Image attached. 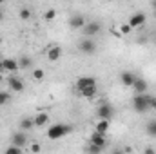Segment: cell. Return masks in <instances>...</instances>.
Returning <instances> with one entry per match:
<instances>
[{"label": "cell", "mask_w": 156, "mask_h": 154, "mask_svg": "<svg viewBox=\"0 0 156 154\" xmlns=\"http://www.w3.org/2000/svg\"><path fill=\"white\" fill-rule=\"evenodd\" d=\"M71 131H73V125H67V123H55V125L49 127L47 138H49V140H60V138L67 136Z\"/></svg>", "instance_id": "1"}, {"label": "cell", "mask_w": 156, "mask_h": 154, "mask_svg": "<svg viewBox=\"0 0 156 154\" xmlns=\"http://www.w3.org/2000/svg\"><path fill=\"white\" fill-rule=\"evenodd\" d=\"M151 102H153V96H149L147 93L145 94H134V98H133V107H134V111L136 113H147L149 109H151Z\"/></svg>", "instance_id": "2"}, {"label": "cell", "mask_w": 156, "mask_h": 154, "mask_svg": "<svg viewBox=\"0 0 156 154\" xmlns=\"http://www.w3.org/2000/svg\"><path fill=\"white\" fill-rule=\"evenodd\" d=\"M113 116H115V109H113V105H111L109 102H102V103L98 105V109H96V118H98V120H107V121H111Z\"/></svg>", "instance_id": "3"}, {"label": "cell", "mask_w": 156, "mask_h": 154, "mask_svg": "<svg viewBox=\"0 0 156 154\" xmlns=\"http://www.w3.org/2000/svg\"><path fill=\"white\" fill-rule=\"evenodd\" d=\"M145 22H147V16H145V13H142V11H138V13H134V15H131L129 16V26H131V29H140V27H144L145 26Z\"/></svg>", "instance_id": "4"}, {"label": "cell", "mask_w": 156, "mask_h": 154, "mask_svg": "<svg viewBox=\"0 0 156 154\" xmlns=\"http://www.w3.org/2000/svg\"><path fill=\"white\" fill-rule=\"evenodd\" d=\"M20 67H18V60L15 58H4L2 60V69L0 73H16Z\"/></svg>", "instance_id": "5"}, {"label": "cell", "mask_w": 156, "mask_h": 154, "mask_svg": "<svg viewBox=\"0 0 156 154\" xmlns=\"http://www.w3.org/2000/svg\"><path fill=\"white\" fill-rule=\"evenodd\" d=\"M89 87H96V78L93 76H80L76 80V91H83V89H89Z\"/></svg>", "instance_id": "6"}, {"label": "cell", "mask_w": 156, "mask_h": 154, "mask_svg": "<svg viewBox=\"0 0 156 154\" xmlns=\"http://www.w3.org/2000/svg\"><path fill=\"white\" fill-rule=\"evenodd\" d=\"M11 145H15V147H26L27 145V134L24 132V131H16L13 136H11Z\"/></svg>", "instance_id": "7"}, {"label": "cell", "mask_w": 156, "mask_h": 154, "mask_svg": "<svg viewBox=\"0 0 156 154\" xmlns=\"http://www.w3.org/2000/svg\"><path fill=\"white\" fill-rule=\"evenodd\" d=\"M100 29H102V26L98 24V22H87L85 26H83V35L87 37V38H93L94 35H98L100 33Z\"/></svg>", "instance_id": "8"}, {"label": "cell", "mask_w": 156, "mask_h": 154, "mask_svg": "<svg viewBox=\"0 0 156 154\" xmlns=\"http://www.w3.org/2000/svg\"><path fill=\"white\" fill-rule=\"evenodd\" d=\"M7 87H9L13 93H22V91H24V82L18 76L11 75V76L7 78Z\"/></svg>", "instance_id": "9"}, {"label": "cell", "mask_w": 156, "mask_h": 154, "mask_svg": "<svg viewBox=\"0 0 156 154\" xmlns=\"http://www.w3.org/2000/svg\"><path fill=\"white\" fill-rule=\"evenodd\" d=\"M78 47H80V51L85 53V54H93V53H96V44L93 42V38L82 40V42L78 44Z\"/></svg>", "instance_id": "10"}, {"label": "cell", "mask_w": 156, "mask_h": 154, "mask_svg": "<svg viewBox=\"0 0 156 154\" xmlns=\"http://www.w3.org/2000/svg\"><path fill=\"white\" fill-rule=\"evenodd\" d=\"M89 143H91V145H96V147L105 149V145H107V136L98 134V132H93V134H91V138H89Z\"/></svg>", "instance_id": "11"}, {"label": "cell", "mask_w": 156, "mask_h": 154, "mask_svg": "<svg viewBox=\"0 0 156 154\" xmlns=\"http://www.w3.org/2000/svg\"><path fill=\"white\" fill-rule=\"evenodd\" d=\"M134 80H136V75L131 73V71H122L120 73V82H122L123 87H133Z\"/></svg>", "instance_id": "12"}, {"label": "cell", "mask_w": 156, "mask_h": 154, "mask_svg": "<svg viewBox=\"0 0 156 154\" xmlns=\"http://www.w3.org/2000/svg\"><path fill=\"white\" fill-rule=\"evenodd\" d=\"M62 47L60 45H51L49 49H47V58H49V62H58L60 58H62Z\"/></svg>", "instance_id": "13"}, {"label": "cell", "mask_w": 156, "mask_h": 154, "mask_svg": "<svg viewBox=\"0 0 156 154\" xmlns=\"http://www.w3.org/2000/svg\"><path fill=\"white\" fill-rule=\"evenodd\" d=\"M147 82L144 80V78H140V76H136V80H134V83H133V89H134V93L136 94H145L147 93Z\"/></svg>", "instance_id": "14"}, {"label": "cell", "mask_w": 156, "mask_h": 154, "mask_svg": "<svg viewBox=\"0 0 156 154\" xmlns=\"http://www.w3.org/2000/svg\"><path fill=\"white\" fill-rule=\"evenodd\" d=\"M69 26H71V29H83V26H85L83 15H73L69 18Z\"/></svg>", "instance_id": "15"}, {"label": "cell", "mask_w": 156, "mask_h": 154, "mask_svg": "<svg viewBox=\"0 0 156 154\" xmlns=\"http://www.w3.org/2000/svg\"><path fill=\"white\" fill-rule=\"evenodd\" d=\"M109 125H111V121H107V120H98L96 121V125H94V132H98V134H107V131H109Z\"/></svg>", "instance_id": "16"}, {"label": "cell", "mask_w": 156, "mask_h": 154, "mask_svg": "<svg viewBox=\"0 0 156 154\" xmlns=\"http://www.w3.org/2000/svg\"><path fill=\"white\" fill-rule=\"evenodd\" d=\"M47 121H49V113H38V114L33 118L35 127H44Z\"/></svg>", "instance_id": "17"}, {"label": "cell", "mask_w": 156, "mask_h": 154, "mask_svg": "<svg viewBox=\"0 0 156 154\" xmlns=\"http://www.w3.org/2000/svg\"><path fill=\"white\" fill-rule=\"evenodd\" d=\"M18 127H20V131H24V132H26V131H31V129L35 127V123H33V118H29V116L22 118V120H20V125H18Z\"/></svg>", "instance_id": "18"}, {"label": "cell", "mask_w": 156, "mask_h": 154, "mask_svg": "<svg viewBox=\"0 0 156 154\" xmlns=\"http://www.w3.org/2000/svg\"><path fill=\"white\" fill-rule=\"evenodd\" d=\"M96 93H98V87H89V89L80 91L78 94H80V96H83V98H87V100H93V98L96 96Z\"/></svg>", "instance_id": "19"}, {"label": "cell", "mask_w": 156, "mask_h": 154, "mask_svg": "<svg viewBox=\"0 0 156 154\" xmlns=\"http://www.w3.org/2000/svg\"><path fill=\"white\" fill-rule=\"evenodd\" d=\"M18 67H20V69H29V67H31V58H29V56H20Z\"/></svg>", "instance_id": "20"}, {"label": "cell", "mask_w": 156, "mask_h": 154, "mask_svg": "<svg viewBox=\"0 0 156 154\" xmlns=\"http://www.w3.org/2000/svg\"><path fill=\"white\" fill-rule=\"evenodd\" d=\"M145 131H147V134H149V136H153V138H156V120H151V121L147 123Z\"/></svg>", "instance_id": "21"}, {"label": "cell", "mask_w": 156, "mask_h": 154, "mask_svg": "<svg viewBox=\"0 0 156 154\" xmlns=\"http://www.w3.org/2000/svg\"><path fill=\"white\" fill-rule=\"evenodd\" d=\"M9 102H11V94L7 91H0V107L5 105V103H9Z\"/></svg>", "instance_id": "22"}, {"label": "cell", "mask_w": 156, "mask_h": 154, "mask_svg": "<svg viewBox=\"0 0 156 154\" xmlns=\"http://www.w3.org/2000/svg\"><path fill=\"white\" fill-rule=\"evenodd\" d=\"M18 16H20L22 20H29V18H31V11H29L27 7H22V9L18 11Z\"/></svg>", "instance_id": "23"}, {"label": "cell", "mask_w": 156, "mask_h": 154, "mask_svg": "<svg viewBox=\"0 0 156 154\" xmlns=\"http://www.w3.org/2000/svg\"><path fill=\"white\" fill-rule=\"evenodd\" d=\"M104 152V149L102 147H96V145H87V154H102Z\"/></svg>", "instance_id": "24"}, {"label": "cell", "mask_w": 156, "mask_h": 154, "mask_svg": "<svg viewBox=\"0 0 156 154\" xmlns=\"http://www.w3.org/2000/svg\"><path fill=\"white\" fill-rule=\"evenodd\" d=\"M4 154H22V149H20V147H15V145H9V147L4 151Z\"/></svg>", "instance_id": "25"}, {"label": "cell", "mask_w": 156, "mask_h": 154, "mask_svg": "<svg viewBox=\"0 0 156 154\" xmlns=\"http://www.w3.org/2000/svg\"><path fill=\"white\" fill-rule=\"evenodd\" d=\"M44 18H45V20H55V18H56V9H47V11L44 13Z\"/></svg>", "instance_id": "26"}, {"label": "cell", "mask_w": 156, "mask_h": 154, "mask_svg": "<svg viewBox=\"0 0 156 154\" xmlns=\"http://www.w3.org/2000/svg\"><path fill=\"white\" fill-rule=\"evenodd\" d=\"M44 76H45L44 69H35V71H33V78H35V80H44Z\"/></svg>", "instance_id": "27"}, {"label": "cell", "mask_w": 156, "mask_h": 154, "mask_svg": "<svg viewBox=\"0 0 156 154\" xmlns=\"http://www.w3.org/2000/svg\"><path fill=\"white\" fill-rule=\"evenodd\" d=\"M131 31H133V29H131L129 24H122V26H120V33H122V35H131Z\"/></svg>", "instance_id": "28"}, {"label": "cell", "mask_w": 156, "mask_h": 154, "mask_svg": "<svg viewBox=\"0 0 156 154\" xmlns=\"http://www.w3.org/2000/svg\"><path fill=\"white\" fill-rule=\"evenodd\" d=\"M29 149H31V152H33V154H40V151H42V145H40L38 142H35Z\"/></svg>", "instance_id": "29"}, {"label": "cell", "mask_w": 156, "mask_h": 154, "mask_svg": "<svg viewBox=\"0 0 156 154\" xmlns=\"http://www.w3.org/2000/svg\"><path fill=\"white\" fill-rule=\"evenodd\" d=\"M144 154H156V151L153 149V147H147V149L144 151Z\"/></svg>", "instance_id": "30"}, {"label": "cell", "mask_w": 156, "mask_h": 154, "mask_svg": "<svg viewBox=\"0 0 156 154\" xmlns=\"http://www.w3.org/2000/svg\"><path fill=\"white\" fill-rule=\"evenodd\" d=\"M151 109L156 113V96H153V102H151Z\"/></svg>", "instance_id": "31"}, {"label": "cell", "mask_w": 156, "mask_h": 154, "mask_svg": "<svg viewBox=\"0 0 156 154\" xmlns=\"http://www.w3.org/2000/svg\"><path fill=\"white\" fill-rule=\"evenodd\" d=\"M151 7H153V9L156 11V0H153V2H151Z\"/></svg>", "instance_id": "32"}, {"label": "cell", "mask_w": 156, "mask_h": 154, "mask_svg": "<svg viewBox=\"0 0 156 154\" xmlns=\"http://www.w3.org/2000/svg\"><path fill=\"white\" fill-rule=\"evenodd\" d=\"M2 18H4V13H2V11H0V20H2Z\"/></svg>", "instance_id": "33"}, {"label": "cell", "mask_w": 156, "mask_h": 154, "mask_svg": "<svg viewBox=\"0 0 156 154\" xmlns=\"http://www.w3.org/2000/svg\"><path fill=\"white\" fill-rule=\"evenodd\" d=\"M115 154H123V152H122V151H115Z\"/></svg>", "instance_id": "34"}, {"label": "cell", "mask_w": 156, "mask_h": 154, "mask_svg": "<svg viewBox=\"0 0 156 154\" xmlns=\"http://www.w3.org/2000/svg\"><path fill=\"white\" fill-rule=\"evenodd\" d=\"M2 80H4V76H2V75H0V83H2Z\"/></svg>", "instance_id": "35"}, {"label": "cell", "mask_w": 156, "mask_h": 154, "mask_svg": "<svg viewBox=\"0 0 156 154\" xmlns=\"http://www.w3.org/2000/svg\"><path fill=\"white\" fill-rule=\"evenodd\" d=\"M0 69H2V62H0Z\"/></svg>", "instance_id": "36"}, {"label": "cell", "mask_w": 156, "mask_h": 154, "mask_svg": "<svg viewBox=\"0 0 156 154\" xmlns=\"http://www.w3.org/2000/svg\"><path fill=\"white\" fill-rule=\"evenodd\" d=\"M0 5H2V0H0Z\"/></svg>", "instance_id": "37"}, {"label": "cell", "mask_w": 156, "mask_h": 154, "mask_svg": "<svg viewBox=\"0 0 156 154\" xmlns=\"http://www.w3.org/2000/svg\"><path fill=\"white\" fill-rule=\"evenodd\" d=\"M0 44H2V38H0Z\"/></svg>", "instance_id": "38"}]
</instances>
